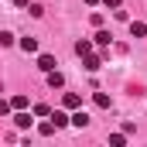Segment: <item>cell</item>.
I'll list each match as a JSON object with an SVG mask.
<instances>
[{
  "mask_svg": "<svg viewBox=\"0 0 147 147\" xmlns=\"http://www.w3.org/2000/svg\"><path fill=\"white\" fill-rule=\"evenodd\" d=\"M14 123H17V130H31L34 116H31L28 110H14Z\"/></svg>",
  "mask_w": 147,
  "mask_h": 147,
  "instance_id": "6da1fadb",
  "label": "cell"
},
{
  "mask_svg": "<svg viewBox=\"0 0 147 147\" xmlns=\"http://www.w3.org/2000/svg\"><path fill=\"white\" fill-rule=\"evenodd\" d=\"M69 123H72V127H79V130H82V127H89V113H86L82 106H79V110H72V116H69Z\"/></svg>",
  "mask_w": 147,
  "mask_h": 147,
  "instance_id": "7a4b0ae2",
  "label": "cell"
},
{
  "mask_svg": "<svg viewBox=\"0 0 147 147\" xmlns=\"http://www.w3.org/2000/svg\"><path fill=\"white\" fill-rule=\"evenodd\" d=\"M82 65H86L89 72H99V69H103V55H92V51H89V55H82Z\"/></svg>",
  "mask_w": 147,
  "mask_h": 147,
  "instance_id": "3957f363",
  "label": "cell"
},
{
  "mask_svg": "<svg viewBox=\"0 0 147 147\" xmlns=\"http://www.w3.org/2000/svg\"><path fill=\"white\" fill-rule=\"evenodd\" d=\"M48 75V86H51V89H62V86H65V75L58 72V69H51V72H45Z\"/></svg>",
  "mask_w": 147,
  "mask_h": 147,
  "instance_id": "277c9868",
  "label": "cell"
},
{
  "mask_svg": "<svg viewBox=\"0 0 147 147\" xmlns=\"http://www.w3.org/2000/svg\"><path fill=\"white\" fill-rule=\"evenodd\" d=\"M62 106H65V110H79V106H82V96H79V92H65Z\"/></svg>",
  "mask_w": 147,
  "mask_h": 147,
  "instance_id": "5b68a950",
  "label": "cell"
},
{
  "mask_svg": "<svg viewBox=\"0 0 147 147\" xmlns=\"http://www.w3.org/2000/svg\"><path fill=\"white\" fill-rule=\"evenodd\" d=\"M89 51H92V41H89V38H79V41H75V55L82 58V55H89Z\"/></svg>",
  "mask_w": 147,
  "mask_h": 147,
  "instance_id": "8992f818",
  "label": "cell"
},
{
  "mask_svg": "<svg viewBox=\"0 0 147 147\" xmlns=\"http://www.w3.org/2000/svg\"><path fill=\"white\" fill-rule=\"evenodd\" d=\"M55 65H58V62H55L51 55H38V69H41V72H51Z\"/></svg>",
  "mask_w": 147,
  "mask_h": 147,
  "instance_id": "52a82bcc",
  "label": "cell"
},
{
  "mask_svg": "<svg viewBox=\"0 0 147 147\" xmlns=\"http://www.w3.org/2000/svg\"><path fill=\"white\" fill-rule=\"evenodd\" d=\"M17 48H21V51H28V55H34V51H38V41H34V38H21V41H17Z\"/></svg>",
  "mask_w": 147,
  "mask_h": 147,
  "instance_id": "ba28073f",
  "label": "cell"
},
{
  "mask_svg": "<svg viewBox=\"0 0 147 147\" xmlns=\"http://www.w3.org/2000/svg\"><path fill=\"white\" fill-rule=\"evenodd\" d=\"M51 123H55V130H62V127L69 123V113H65V110H55V113H51Z\"/></svg>",
  "mask_w": 147,
  "mask_h": 147,
  "instance_id": "9c48e42d",
  "label": "cell"
},
{
  "mask_svg": "<svg viewBox=\"0 0 147 147\" xmlns=\"http://www.w3.org/2000/svg\"><path fill=\"white\" fill-rule=\"evenodd\" d=\"M130 34H134V38H144L147 34V24H144V21H130Z\"/></svg>",
  "mask_w": 147,
  "mask_h": 147,
  "instance_id": "30bf717a",
  "label": "cell"
},
{
  "mask_svg": "<svg viewBox=\"0 0 147 147\" xmlns=\"http://www.w3.org/2000/svg\"><path fill=\"white\" fill-rule=\"evenodd\" d=\"M10 110H28V96H10Z\"/></svg>",
  "mask_w": 147,
  "mask_h": 147,
  "instance_id": "8fae6325",
  "label": "cell"
},
{
  "mask_svg": "<svg viewBox=\"0 0 147 147\" xmlns=\"http://www.w3.org/2000/svg\"><path fill=\"white\" fill-rule=\"evenodd\" d=\"M92 103H96L99 110H110V96H106V92H96V96H92Z\"/></svg>",
  "mask_w": 147,
  "mask_h": 147,
  "instance_id": "7c38bea8",
  "label": "cell"
},
{
  "mask_svg": "<svg viewBox=\"0 0 147 147\" xmlns=\"http://www.w3.org/2000/svg\"><path fill=\"white\" fill-rule=\"evenodd\" d=\"M92 41H96L99 48H106V45H110V31H103V28H99V31H96V38H92Z\"/></svg>",
  "mask_w": 147,
  "mask_h": 147,
  "instance_id": "4fadbf2b",
  "label": "cell"
},
{
  "mask_svg": "<svg viewBox=\"0 0 147 147\" xmlns=\"http://www.w3.org/2000/svg\"><path fill=\"white\" fill-rule=\"evenodd\" d=\"M38 134H41V137H51V134H55V123H51V120H45V123L38 127Z\"/></svg>",
  "mask_w": 147,
  "mask_h": 147,
  "instance_id": "5bb4252c",
  "label": "cell"
},
{
  "mask_svg": "<svg viewBox=\"0 0 147 147\" xmlns=\"http://www.w3.org/2000/svg\"><path fill=\"white\" fill-rule=\"evenodd\" d=\"M14 45V34L10 31H0V48H10Z\"/></svg>",
  "mask_w": 147,
  "mask_h": 147,
  "instance_id": "9a60e30c",
  "label": "cell"
},
{
  "mask_svg": "<svg viewBox=\"0 0 147 147\" xmlns=\"http://www.w3.org/2000/svg\"><path fill=\"white\" fill-rule=\"evenodd\" d=\"M28 10H31V17H41V14H45V7H41V0H38V3H28Z\"/></svg>",
  "mask_w": 147,
  "mask_h": 147,
  "instance_id": "2e32d148",
  "label": "cell"
},
{
  "mask_svg": "<svg viewBox=\"0 0 147 147\" xmlns=\"http://www.w3.org/2000/svg\"><path fill=\"white\" fill-rule=\"evenodd\" d=\"M110 144H113V147H123V144H127V137H123V134H113Z\"/></svg>",
  "mask_w": 147,
  "mask_h": 147,
  "instance_id": "e0dca14e",
  "label": "cell"
},
{
  "mask_svg": "<svg viewBox=\"0 0 147 147\" xmlns=\"http://www.w3.org/2000/svg\"><path fill=\"white\" fill-rule=\"evenodd\" d=\"M34 116H51V110H48L45 103H38V106H34Z\"/></svg>",
  "mask_w": 147,
  "mask_h": 147,
  "instance_id": "ac0fdd59",
  "label": "cell"
},
{
  "mask_svg": "<svg viewBox=\"0 0 147 147\" xmlns=\"http://www.w3.org/2000/svg\"><path fill=\"white\" fill-rule=\"evenodd\" d=\"M89 21H92V28H103V14L96 10V14H89Z\"/></svg>",
  "mask_w": 147,
  "mask_h": 147,
  "instance_id": "d6986e66",
  "label": "cell"
},
{
  "mask_svg": "<svg viewBox=\"0 0 147 147\" xmlns=\"http://www.w3.org/2000/svg\"><path fill=\"white\" fill-rule=\"evenodd\" d=\"M7 113H10V103H7V99L0 96V116H7Z\"/></svg>",
  "mask_w": 147,
  "mask_h": 147,
  "instance_id": "ffe728a7",
  "label": "cell"
},
{
  "mask_svg": "<svg viewBox=\"0 0 147 147\" xmlns=\"http://www.w3.org/2000/svg\"><path fill=\"white\" fill-rule=\"evenodd\" d=\"M99 3H103V7H110V10H116V7H120L123 0H99Z\"/></svg>",
  "mask_w": 147,
  "mask_h": 147,
  "instance_id": "44dd1931",
  "label": "cell"
},
{
  "mask_svg": "<svg viewBox=\"0 0 147 147\" xmlns=\"http://www.w3.org/2000/svg\"><path fill=\"white\" fill-rule=\"evenodd\" d=\"M14 3H17V7H28V0H14Z\"/></svg>",
  "mask_w": 147,
  "mask_h": 147,
  "instance_id": "7402d4cb",
  "label": "cell"
},
{
  "mask_svg": "<svg viewBox=\"0 0 147 147\" xmlns=\"http://www.w3.org/2000/svg\"><path fill=\"white\" fill-rule=\"evenodd\" d=\"M86 3H89V7H96V3H99V0H86Z\"/></svg>",
  "mask_w": 147,
  "mask_h": 147,
  "instance_id": "603a6c76",
  "label": "cell"
}]
</instances>
